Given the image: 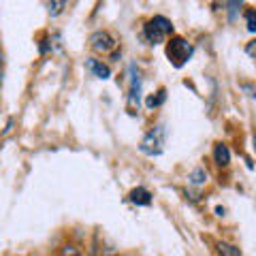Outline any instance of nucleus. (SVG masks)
I'll list each match as a JSON object with an SVG mask.
<instances>
[{
    "mask_svg": "<svg viewBox=\"0 0 256 256\" xmlns=\"http://www.w3.org/2000/svg\"><path fill=\"white\" fill-rule=\"evenodd\" d=\"M246 52H248V56H252V58H256V41H250V43H248Z\"/></svg>",
    "mask_w": 256,
    "mask_h": 256,
    "instance_id": "2eb2a0df",
    "label": "nucleus"
},
{
    "mask_svg": "<svg viewBox=\"0 0 256 256\" xmlns=\"http://www.w3.org/2000/svg\"><path fill=\"white\" fill-rule=\"evenodd\" d=\"M60 256H82V252H79L75 246H64L60 250Z\"/></svg>",
    "mask_w": 256,
    "mask_h": 256,
    "instance_id": "ddd939ff",
    "label": "nucleus"
},
{
    "mask_svg": "<svg viewBox=\"0 0 256 256\" xmlns=\"http://www.w3.org/2000/svg\"><path fill=\"white\" fill-rule=\"evenodd\" d=\"M207 182V173H205V169H194L190 173V184H194V186H201V184H205Z\"/></svg>",
    "mask_w": 256,
    "mask_h": 256,
    "instance_id": "1a4fd4ad",
    "label": "nucleus"
},
{
    "mask_svg": "<svg viewBox=\"0 0 256 256\" xmlns=\"http://www.w3.org/2000/svg\"><path fill=\"white\" fill-rule=\"evenodd\" d=\"M162 100H164V90H160L158 96H150L148 98V107H158Z\"/></svg>",
    "mask_w": 256,
    "mask_h": 256,
    "instance_id": "f8f14e48",
    "label": "nucleus"
},
{
    "mask_svg": "<svg viewBox=\"0 0 256 256\" xmlns=\"http://www.w3.org/2000/svg\"><path fill=\"white\" fill-rule=\"evenodd\" d=\"M214 160H216V164L226 166L230 162V150L224 146V143H218V146L214 148Z\"/></svg>",
    "mask_w": 256,
    "mask_h": 256,
    "instance_id": "39448f33",
    "label": "nucleus"
},
{
    "mask_svg": "<svg viewBox=\"0 0 256 256\" xmlns=\"http://www.w3.org/2000/svg\"><path fill=\"white\" fill-rule=\"evenodd\" d=\"M62 6H64V2H52V4H50V13H52V15H58V13L62 11Z\"/></svg>",
    "mask_w": 256,
    "mask_h": 256,
    "instance_id": "4468645a",
    "label": "nucleus"
},
{
    "mask_svg": "<svg viewBox=\"0 0 256 256\" xmlns=\"http://www.w3.org/2000/svg\"><path fill=\"white\" fill-rule=\"evenodd\" d=\"M218 252H220V256H242L239 248L230 246V244H224V242H218Z\"/></svg>",
    "mask_w": 256,
    "mask_h": 256,
    "instance_id": "6e6552de",
    "label": "nucleus"
},
{
    "mask_svg": "<svg viewBox=\"0 0 256 256\" xmlns=\"http://www.w3.org/2000/svg\"><path fill=\"white\" fill-rule=\"evenodd\" d=\"M173 32V26H171V22L162 18V15H158V18L154 20H150L146 24V36H148V41L152 45H158V43H164L166 41V36H169Z\"/></svg>",
    "mask_w": 256,
    "mask_h": 256,
    "instance_id": "f03ea898",
    "label": "nucleus"
},
{
    "mask_svg": "<svg viewBox=\"0 0 256 256\" xmlns=\"http://www.w3.org/2000/svg\"><path fill=\"white\" fill-rule=\"evenodd\" d=\"M162 143H164V130L158 126L152 132H148V137L141 141V152L148 156H158L162 152Z\"/></svg>",
    "mask_w": 256,
    "mask_h": 256,
    "instance_id": "7ed1b4c3",
    "label": "nucleus"
},
{
    "mask_svg": "<svg viewBox=\"0 0 256 256\" xmlns=\"http://www.w3.org/2000/svg\"><path fill=\"white\" fill-rule=\"evenodd\" d=\"M139 88H141V79H139V75H132V90H130V98H132V100L137 98V102H139Z\"/></svg>",
    "mask_w": 256,
    "mask_h": 256,
    "instance_id": "9b49d317",
    "label": "nucleus"
},
{
    "mask_svg": "<svg viewBox=\"0 0 256 256\" xmlns=\"http://www.w3.org/2000/svg\"><path fill=\"white\" fill-rule=\"evenodd\" d=\"M192 56V45L182 36H173L169 43H166V58L171 60L173 66H184Z\"/></svg>",
    "mask_w": 256,
    "mask_h": 256,
    "instance_id": "f257e3e1",
    "label": "nucleus"
},
{
    "mask_svg": "<svg viewBox=\"0 0 256 256\" xmlns=\"http://www.w3.org/2000/svg\"><path fill=\"white\" fill-rule=\"evenodd\" d=\"M252 141H254V150H256V134H254V139H252Z\"/></svg>",
    "mask_w": 256,
    "mask_h": 256,
    "instance_id": "dca6fc26",
    "label": "nucleus"
},
{
    "mask_svg": "<svg viewBox=\"0 0 256 256\" xmlns=\"http://www.w3.org/2000/svg\"><path fill=\"white\" fill-rule=\"evenodd\" d=\"M90 43H92V50L94 52H98V54H109V52H114L116 50V38L109 34V32L105 30H100V32H94L92 38H90Z\"/></svg>",
    "mask_w": 256,
    "mask_h": 256,
    "instance_id": "20e7f679",
    "label": "nucleus"
},
{
    "mask_svg": "<svg viewBox=\"0 0 256 256\" xmlns=\"http://www.w3.org/2000/svg\"><path fill=\"white\" fill-rule=\"evenodd\" d=\"M246 26L250 32H256V11H246Z\"/></svg>",
    "mask_w": 256,
    "mask_h": 256,
    "instance_id": "9d476101",
    "label": "nucleus"
},
{
    "mask_svg": "<svg viewBox=\"0 0 256 256\" xmlns=\"http://www.w3.org/2000/svg\"><path fill=\"white\" fill-rule=\"evenodd\" d=\"M130 201L134 203V205H141V207H146V205H150L152 203V194L146 190V188H134L132 192H130Z\"/></svg>",
    "mask_w": 256,
    "mask_h": 256,
    "instance_id": "423d86ee",
    "label": "nucleus"
},
{
    "mask_svg": "<svg viewBox=\"0 0 256 256\" xmlns=\"http://www.w3.org/2000/svg\"><path fill=\"white\" fill-rule=\"evenodd\" d=\"M88 68H90L92 73L96 77H100V79H109L111 77L109 66H107V64H102V62H98V60H88Z\"/></svg>",
    "mask_w": 256,
    "mask_h": 256,
    "instance_id": "0eeeda50",
    "label": "nucleus"
}]
</instances>
